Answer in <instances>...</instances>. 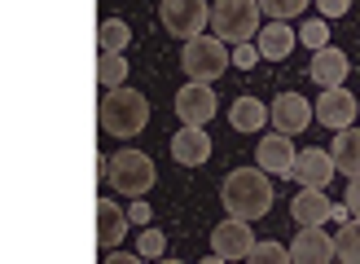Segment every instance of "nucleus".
Listing matches in <instances>:
<instances>
[{
    "mask_svg": "<svg viewBox=\"0 0 360 264\" xmlns=\"http://www.w3.org/2000/svg\"><path fill=\"white\" fill-rule=\"evenodd\" d=\"M220 199L229 216H242V220H259L273 211V181H268L264 168H238L224 176L220 185Z\"/></svg>",
    "mask_w": 360,
    "mask_h": 264,
    "instance_id": "nucleus-1",
    "label": "nucleus"
},
{
    "mask_svg": "<svg viewBox=\"0 0 360 264\" xmlns=\"http://www.w3.org/2000/svg\"><path fill=\"white\" fill-rule=\"evenodd\" d=\"M101 128L119 137V141H128L136 132H146V123H150V101L146 93H136V88H105V97H101Z\"/></svg>",
    "mask_w": 360,
    "mask_h": 264,
    "instance_id": "nucleus-2",
    "label": "nucleus"
},
{
    "mask_svg": "<svg viewBox=\"0 0 360 264\" xmlns=\"http://www.w3.org/2000/svg\"><path fill=\"white\" fill-rule=\"evenodd\" d=\"M105 181H110V189H119L123 199H146L154 189V158L146 150H132V146L119 150V154H110Z\"/></svg>",
    "mask_w": 360,
    "mask_h": 264,
    "instance_id": "nucleus-3",
    "label": "nucleus"
},
{
    "mask_svg": "<svg viewBox=\"0 0 360 264\" xmlns=\"http://www.w3.org/2000/svg\"><path fill=\"white\" fill-rule=\"evenodd\" d=\"M233 62V53H229V40H220V35H193V40H185V49H180V66H185V75L189 80H220L224 70Z\"/></svg>",
    "mask_w": 360,
    "mask_h": 264,
    "instance_id": "nucleus-4",
    "label": "nucleus"
},
{
    "mask_svg": "<svg viewBox=\"0 0 360 264\" xmlns=\"http://www.w3.org/2000/svg\"><path fill=\"white\" fill-rule=\"evenodd\" d=\"M259 0H215L211 5V31L229 44H242L259 31Z\"/></svg>",
    "mask_w": 360,
    "mask_h": 264,
    "instance_id": "nucleus-5",
    "label": "nucleus"
},
{
    "mask_svg": "<svg viewBox=\"0 0 360 264\" xmlns=\"http://www.w3.org/2000/svg\"><path fill=\"white\" fill-rule=\"evenodd\" d=\"M158 23H163L167 35H176V40H193V35H202V27L211 23V9H207V0H163V5H158Z\"/></svg>",
    "mask_w": 360,
    "mask_h": 264,
    "instance_id": "nucleus-6",
    "label": "nucleus"
},
{
    "mask_svg": "<svg viewBox=\"0 0 360 264\" xmlns=\"http://www.w3.org/2000/svg\"><path fill=\"white\" fill-rule=\"evenodd\" d=\"M250 246H255V229L242 216H229L224 225L211 229V256L215 260H246Z\"/></svg>",
    "mask_w": 360,
    "mask_h": 264,
    "instance_id": "nucleus-7",
    "label": "nucleus"
},
{
    "mask_svg": "<svg viewBox=\"0 0 360 264\" xmlns=\"http://www.w3.org/2000/svg\"><path fill=\"white\" fill-rule=\"evenodd\" d=\"M312 119L316 123H326V128H352L356 123V97L347 93L343 84H330V88H321V97L312 106Z\"/></svg>",
    "mask_w": 360,
    "mask_h": 264,
    "instance_id": "nucleus-8",
    "label": "nucleus"
},
{
    "mask_svg": "<svg viewBox=\"0 0 360 264\" xmlns=\"http://www.w3.org/2000/svg\"><path fill=\"white\" fill-rule=\"evenodd\" d=\"M215 111H220L215 88L202 84V80H189V84L176 93V115L185 119V123H202V128H207V119H215Z\"/></svg>",
    "mask_w": 360,
    "mask_h": 264,
    "instance_id": "nucleus-9",
    "label": "nucleus"
},
{
    "mask_svg": "<svg viewBox=\"0 0 360 264\" xmlns=\"http://www.w3.org/2000/svg\"><path fill=\"white\" fill-rule=\"evenodd\" d=\"M268 119H273V128H277V132L299 137V132L312 123V106H308V97H299V93H277V97H273V111H268Z\"/></svg>",
    "mask_w": 360,
    "mask_h": 264,
    "instance_id": "nucleus-10",
    "label": "nucleus"
},
{
    "mask_svg": "<svg viewBox=\"0 0 360 264\" xmlns=\"http://www.w3.org/2000/svg\"><path fill=\"white\" fill-rule=\"evenodd\" d=\"M295 146H290V137L285 132H268V137H259V146H255V168H264L268 176H290V168H295Z\"/></svg>",
    "mask_w": 360,
    "mask_h": 264,
    "instance_id": "nucleus-11",
    "label": "nucleus"
},
{
    "mask_svg": "<svg viewBox=\"0 0 360 264\" xmlns=\"http://www.w3.org/2000/svg\"><path fill=\"white\" fill-rule=\"evenodd\" d=\"M334 154L330 150H316V146H308V150H299L295 154V168H290V176L299 185H321L326 189L330 181H334Z\"/></svg>",
    "mask_w": 360,
    "mask_h": 264,
    "instance_id": "nucleus-12",
    "label": "nucleus"
},
{
    "mask_svg": "<svg viewBox=\"0 0 360 264\" xmlns=\"http://www.w3.org/2000/svg\"><path fill=\"white\" fill-rule=\"evenodd\" d=\"M334 238L326 234L321 225H299V238L290 242V260H303V264H326L334 260Z\"/></svg>",
    "mask_w": 360,
    "mask_h": 264,
    "instance_id": "nucleus-13",
    "label": "nucleus"
},
{
    "mask_svg": "<svg viewBox=\"0 0 360 264\" xmlns=\"http://www.w3.org/2000/svg\"><path fill=\"white\" fill-rule=\"evenodd\" d=\"M172 158H176V163H185V168L207 163V158H211V137H207L202 123H185V128L172 137Z\"/></svg>",
    "mask_w": 360,
    "mask_h": 264,
    "instance_id": "nucleus-14",
    "label": "nucleus"
},
{
    "mask_svg": "<svg viewBox=\"0 0 360 264\" xmlns=\"http://www.w3.org/2000/svg\"><path fill=\"white\" fill-rule=\"evenodd\" d=\"M128 211H123L119 203H110V199H97V246L101 251H115V246L128 238Z\"/></svg>",
    "mask_w": 360,
    "mask_h": 264,
    "instance_id": "nucleus-15",
    "label": "nucleus"
},
{
    "mask_svg": "<svg viewBox=\"0 0 360 264\" xmlns=\"http://www.w3.org/2000/svg\"><path fill=\"white\" fill-rule=\"evenodd\" d=\"M308 75H312V84H321V88H330V84H343L347 75H352V62H347V53L343 49H312V62H308Z\"/></svg>",
    "mask_w": 360,
    "mask_h": 264,
    "instance_id": "nucleus-16",
    "label": "nucleus"
},
{
    "mask_svg": "<svg viewBox=\"0 0 360 264\" xmlns=\"http://www.w3.org/2000/svg\"><path fill=\"white\" fill-rule=\"evenodd\" d=\"M330 211H334V203L326 199V189H321V185H299V194L290 199L295 225H326Z\"/></svg>",
    "mask_w": 360,
    "mask_h": 264,
    "instance_id": "nucleus-17",
    "label": "nucleus"
},
{
    "mask_svg": "<svg viewBox=\"0 0 360 264\" xmlns=\"http://www.w3.org/2000/svg\"><path fill=\"white\" fill-rule=\"evenodd\" d=\"M295 40L299 35L285 27V23H268V27H259L255 31V49H259V58H268V62H281V58H290V49H295Z\"/></svg>",
    "mask_w": 360,
    "mask_h": 264,
    "instance_id": "nucleus-18",
    "label": "nucleus"
},
{
    "mask_svg": "<svg viewBox=\"0 0 360 264\" xmlns=\"http://www.w3.org/2000/svg\"><path fill=\"white\" fill-rule=\"evenodd\" d=\"M330 154H334V168L343 176H360V128H338Z\"/></svg>",
    "mask_w": 360,
    "mask_h": 264,
    "instance_id": "nucleus-19",
    "label": "nucleus"
},
{
    "mask_svg": "<svg viewBox=\"0 0 360 264\" xmlns=\"http://www.w3.org/2000/svg\"><path fill=\"white\" fill-rule=\"evenodd\" d=\"M229 123H233V132H259L268 123V106L259 97H238L229 106Z\"/></svg>",
    "mask_w": 360,
    "mask_h": 264,
    "instance_id": "nucleus-20",
    "label": "nucleus"
},
{
    "mask_svg": "<svg viewBox=\"0 0 360 264\" xmlns=\"http://www.w3.org/2000/svg\"><path fill=\"white\" fill-rule=\"evenodd\" d=\"M97 44H101V53H123L132 44V27L123 23V18H105L97 27Z\"/></svg>",
    "mask_w": 360,
    "mask_h": 264,
    "instance_id": "nucleus-21",
    "label": "nucleus"
},
{
    "mask_svg": "<svg viewBox=\"0 0 360 264\" xmlns=\"http://www.w3.org/2000/svg\"><path fill=\"white\" fill-rule=\"evenodd\" d=\"M334 251H338V260L360 264V216H347L343 225H338V234H334Z\"/></svg>",
    "mask_w": 360,
    "mask_h": 264,
    "instance_id": "nucleus-22",
    "label": "nucleus"
},
{
    "mask_svg": "<svg viewBox=\"0 0 360 264\" xmlns=\"http://www.w3.org/2000/svg\"><path fill=\"white\" fill-rule=\"evenodd\" d=\"M123 80H128V58H123V53H101L97 58V84L119 88Z\"/></svg>",
    "mask_w": 360,
    "mask_h": 264,
    "instance_id": "nucleus-23",
    "label": "nucleus"
},
{
    "mask_svg": "<svg viewBox=\"0 0 360 264\" xmlns=\"http://www.w3.org/2000/svg\"><path fill=\"white\" fill-rule=\"evenodd\" d=\"M299 40L308 49H326L330 44V18H308V23L299 27Z\"/></svg>",
    "mask_w": 360,
    "mask_h": 264,
    "instance_id": "nucleus-24",
    "label": "nucleus"
},
{
    "mask_svg": "<svg viewBox=\"0 0 360 264\" xmlns=\"http://www.w3.org/2000/svg\"><path fill=\"white\" fill-rule=\"evenodd\" d=\"M246 260H255V264H285V260H290V246H281V242H255Z\"/></svg>",
    "mask_w": 360,
    "mask_h": 264,
    "instance_id": "nucleus-25",
    "label": "nucleus"
},
{
    "mask_svg": "<svg viewBox=\"0 0 360 264\" xmlns=\"http://www.w3.org/2000/svg\"><path fill=\"white\" fill-rule=\"evenodd\" d=\"M167 251V238H163V229H146V234L136 238V256L141 260H158Z\"/></svg>",
    "mask_w": 360,
    "mask_h": 264,
    "instance_id": "nucleus-26",
    "label": "nucleus"
},
{
    "mask_svg": "<svg viewBox=\"0 0 360 264\" xmlns=\"http://www.w3.org/2000/svg\"><path fill=\"white\" fill-rule=\"evenodd\" d=\"M259 9H264V13H273L277 23H285V18H295V13L308 9V0H259Z\"/></svg>",
    "mask_w": 360,
    "mask_h": 264,
    "instance_id": "nucleus-27",
    "label": "nucleus"
},
{
    "mask_svg": "<svg viewBox=\"0 0 360 264\" xmlns=\"http://www.w3.org/2000/svg\"><path fill=\"white\" fill-rule=\"evenodd\" d=\"M233 62H238V70H250V66L259 62V49L242 40V44H238V53H233Z\"/></svg>",
    "mask_w": 360,
    "mask_h": 264,
    "instance_id": "nucleus-28",
    "label": "nucleus"
},
{
    "mask_svg": "<svg viewBox=\"0 0 360 264\" xmlns=\"http://www.w3.org/2000/svg\"><path fill=\"white\" fill-rule=\"evenodd\" d=\"M316 9H321V18H343L352 9V0H316Z\"/></svg>",
    "mask_w": 360,
    "mask_h": 264,
    "instance_id": "nucleus-29",
    "label": "nucleus"
},
{
    "mask_svg": "<svg viewBox=\"0 0 360 264\" xmlns=\"http://www.w3.org/2000/svg\"><path fill=\"white\" fill-rule=\"evenodd\" d=\"M343 207H347V216H360V176H352V185L343 194Z\"/></svg>",
    "mask_w": 360,
    "mask_h": 264,
    "instance_id": "nucleus-30",
    "label": "nucleus"
},
{
    "mask_svg": "<svg viewBox=\"0 0 360 264\" xmlns=\"http://www.w3.org/2000/svg\"><path fill=\"white\" fill-rule=\"evenodd\" d=\"M150 216H154V211H150V203H146V199H132L128 220H132V225H150Z\"/></svg>",
    "mask_w": 360,
    "mask_h": 264,
    "instance_id": "nucleus-31",
    "label": "nucleus"
}]
</instances>
